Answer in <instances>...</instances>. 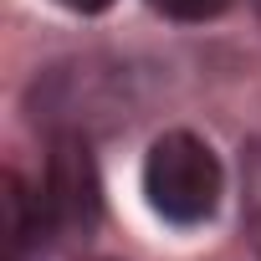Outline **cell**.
<instances>
[{"mask_svg": "<svg viewBox=\"0 0 261 261\" xmlns=\"http://www.w3.org/2000/svg\"><path fill=\"white\" fill-rule=\"evenodd\" d=\"M57 6H67V11H77V16H97V11L113 6V0H57Z\"/></svg>", "mask_w": 261, "mask_h": 261, "instance_id": "5b68a950", "label": "cell"}, {"mask_svg": "<svg viewBox=\"0 0 261 261\" xmlns=\"http://www.w3.org/2000/svg\"><path fill=\"white\" fill-rule=\"evenodd\" d=\"M220 190H225V174H220V159L215 149L190 134V128H169L149 144V159H144V195L149 205L174 220V225H200L215 215L220 205Z\"/></svg>", "mask_w": 261, "mask_h": 261, "instance_id": "6da1fadb", "label": "cell"}, {"mask_svg": "<svg viewBox=\"0 0 261 261\" xmlns=\"http://www.w3.org/2000/svg\"><path fill=\"white\" fill-rule=\"evenodd\" d=\"M0 215H6V225H0V261H26L41 246V230H51L41 195H31L16 169H6V179H0Z\"/></svg>", "mask_w": 261, "mask_h": 261, "instance_id": "3957f363", "label": "cell"}, {"mask_svg": "<svg viewBox=\"0 0 261 261\" xmlns=\"http://www.w3.org/2000/svg\"><path fill=\"white\" fill-rule=\"evenodd\" d=\"M251 6H256V16H261V0H251Z\"/></svg>", "mask_w": 261, "mask_h": 261, "instance_id": "8992f818", "label": "cell"}, {"mask_svg": "<svg viewBox=\"0 0 261 261\" xmlns=\"http://www.w3.org/2000/svg\"><path fill=\"white\" fill-rule=\"evenodd\" d=\"M159 11H169L174 21H215L230 11V0H154Z\"/></svg>", "mask_w": 261, "mask_h": 261, "instance_id": "277c9868", "label": "cell"}, {"mask_svg": "<svg viewBox=\"0 0 261 261\" xmlns=\"http://www.w3.org/2000/svg\"><path fill=\"white\" fill-rule=\"evenodd\" d=\"M41 205H46L51 230H92L102 220V179H97V164H92L82 134H62L51 144Z\"/></svg>", "mask_w": 261, "mask_h": 261, "instance_id": "7a4b0ae2", "label": "cell"}]
</instances>
